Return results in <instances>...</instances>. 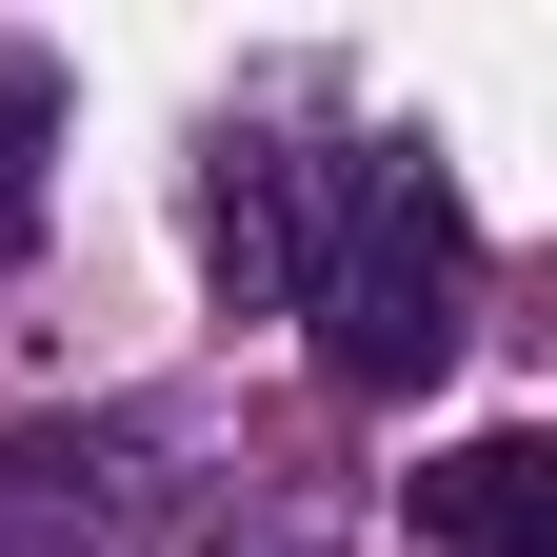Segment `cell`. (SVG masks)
I'll use <instances>...</instances> for the list:
<instances>
[{"instance_id":"2","label":"cell","mask_w":557,"mask_h":557,"mask_svg":"<svg viewBox=\"0 0 557 557\" xmlns=\"http://www.w3.org/2000/svg\"><path fill=\"white\" fill-rule=\"evenodd\" d=\"M239 438L199 398H100V418H21L0 438V557H180L199 478Z\"/></svg>"},{"instance_id":"5","label":"cell","mask_w":557,"mask_h":557,"mask_svg":"<svg viewBox=\"0 0 557 557\" xmlns=\"http://www.w3.org/2000/svg\"><path fill=\"white\" fill-rule=\"evenodd\" d=\"M40 180H60V60L0 40V259L40 239Z\"/></svg>"},{"instance_id":"3","label":"cell","mask_w":557,"mask_h":557,"mask_svg":"<svg viewBox=\"0 0 557 557\" xmlns=\"http://www.w3.org/2000/svg\"><path fill=\"white\" fill-rule=\"evenodd\" d=\"M338 120L319 81H278V100H239L220 139H199V278H220L239 319H299V259H319V220H338Z\"/></svg>"},{"instance_id":"4","label":"cell","mask_w":557,"mask_h":557,"mask_svg":"<svg viewBox=\"0 0 557 557\" xmlns=\"http://www.w3.org/2000/svg\"><path fill=\"white\" fill-rule=\"evenodd\" d=\"M398 518L438 557H557V438H458L398 478Z\"/></svg>"},{"instance_id":"1","label":"cell","mask_w":557,"mask_h":557,"mask_svg":"<svg viewBox=\"0 0 557 557\" xmlns=\"http://www.w3.org/2000/svg\"><path fill=\"white\" fill-rule=\"evenodd\" d=\"M299 338L338 398H418L478 338V220L438 180V139H338V220L299 259Z\"/></svg>"}]
</instances>
